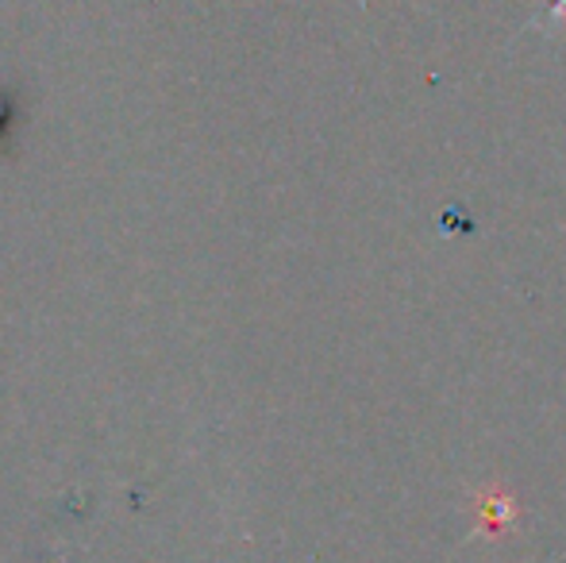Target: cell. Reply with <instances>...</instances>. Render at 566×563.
Wrapping results in <instances>:
<instances>
[{"instance_id":"cell-1","label":"cell","mask_w":566,"mask_h":563,"mask_svg":"<svg viewBox=\"0 0 566 563\" xmlns=\"http://www.w3.org/2000/svg\"><path fill=\"white\" fill-rule=\"evenodd\" d=\"M539 23H544V31H559L566 23V0H547Z\"/></svg>"}]
</instances>
